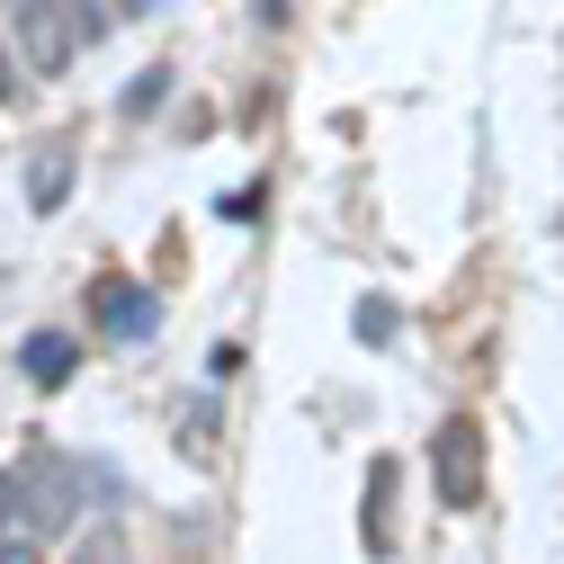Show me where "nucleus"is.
Masks as SVG:
<instances>
[{
    "label": "nucleus",
    "mask_w": 564,
    "mask_h": 564,
    "mask_svg": "<svg viewBox=\"0 0 564 564\" xmlns=\"http://www.w3.org/2000/svg\"><path fill=\"white\" fill-rule=\"evenodd\" d=\"M10 10H19V0H10Z\"/></svg>",
    "instance_id": "nucleus-14"
},
{
    "label": "nucleus",
    "mask_w": 564,
    "mask_h": 564,
    "mask_svg": "<svg viewBox=\"0 0 564 564\" xmlns=\"http://www.w3.org/2000/svg\"><path fill=\"white\" fill-rule=\"evenodd\" d=\"M73 36H82L73 10H54V0H19V45H28V73L36 82H54L63 63H73Z\"/></svg>",
    "instance_id": "nucleus-2"
},
{
    "label": "nucleus",
    "mask_w": 564,
    "mask_h": 564,
    "mask_svg": "<svg viewBox=\"0 0 564 564\" xmlns=\"http://www.w3.org/2000/svg\"><path fill=\"white\" fill-rule=\"evenodd\" d=\"M349 332H359V340H368V349H386V340H394V332H403V314H394V305H386V296H359V323H349Z\"/></svg>",
    "instance_id": "nucleus-8"
},
{
    "label": "nucleus",
    "mask_w": 564,
    "mask_h": 564,
    "mask_svg": "<svg viewBox=\"0 0 564 564\" xmlns=\"http://www.w3.org/2000/svg\"><path fill=\"white\" fill-rule=\"evenodd\" d=\"M484 440H475V421H448V431H440V492H448V502L466 511L475 502V492H484Z\"/></svg>",
    "instance_id": "nucleus-4"
},
{
    "label": "nucleus",
    "mask_w": 564,
    "mask_h": 564,
    "mask_svg": "<svg viewBox=\"0 0 564 564\" xmlns=\"http://www.w3.org/2000/svg\"><path fill=\"white\" fill-rule=\"evenodd\" d=\"M359 546H368V555H386V546H394V466H377V475H368V502H359Z\"/></svg>",
    "instance_id": "nucleus-6"
},
{
    "label": "nucleus",
    "mask_w": 564,
    "mask_h": 564,
    "mask_svg": "<svg viewBox=\"0 0 564 564\" xmlns=\"http://www.w3.org/2000/svg\"><path fill=\"white\" fill-rule=\"evenodd\" d=\"M19 359H28V377H36L45 394H54V386H73V368H82V349L63 340V332H36V340L19 349Z\"/></svg>",
    "instance_id": "nucleus-7"
},
{
    "label": "nucleus",
    "mask_w": 564,
    "mask_h": 564,
    "mask_svg": "<svg viewBox=\"0 0 564 564\" xmlns=\"http://www.w3.org/2000/svg\"><path fill=\"white\" fill-rule=\"evenodd\" d=\"M73 502H82V484H73V466H63V457H45V466H28V484H19V529L28 538H63V529H73Z\"/></svg>",
    "instance_id": "nucleus-1"
},
{
    "label": "nucleus",
    "mask_w": 564,
    "mask_h": 564,
    "mask_svg": "<svg viewBox=\"0 0 564 564\" xmlns=\"http://www.w3.org/2000/svg\"><path fill=\"white\" fill-rule=\"evenodd\" d=\"M90 305H99V332L126 340V349H134V340H153V323H162V296L144 288V278H99V296H90Z\"/></svg>",
    "instance_id": "nucleus-3"
},
{
    "label": "nucleus",
    "mask_w": 564,
    "mask_h": 564,
    "mask_svg": "<svg viewBox=\"0 0 564 564\" xmlns=\"http://www.w3.org/2000/svg\"><path fill=\"white\" fill-rule=\"evenodd\" d=\"M251 10H260V19H269V28H278V19H288V0H251Z\"/></svg>",
    "instance_id": "nucleus-11"
},
{
    "label": "nucleus",
    "mask_w": 564,
    "mask_h": 564,
    "mask_svg": "<svg viewBox=\"0 0 564 564\" xmlns=\"http://www.w3.org/2000/svg\"><path fill=\"white\" fill-rule=\"evenodd\" d=\"M63 197H73V144H45V153L28 162V206H36V216H54Z\"/></svg>",
    "instance_id": "nucleus-5"
},
{
    "label": "nucleus",
    "mask_w": 564,
    "mask_h": 564,
    "mask_svg": "<svg viewBox=\"0 0 564 564\" xmlns=\"http://www.w3.org/2000/svg\"><path fill=\"white\" fill-rule=\"evenodd\" d=\"M82 28H108V0H82V10H73Z\"/></svg>",
    "instance_id": "nucleus-10"
},
{
    "label": "nucleus",
    "mask_w": 564,
    "mask_h": 564,
    "mask_svg": "<svg viewBox=\"0 0 564 564\" xmlns=\"http://www.w3.org/2000/svg\"><path fill=\"white\" fill-rule=\"evenodd\" d=\"M0 99H10V54H0Z\"/></svg>",
    "instance_id": "nucleus-13"
},
{
    "label": "nucleus",
    "mask_w": 564,
    "mask_h": 564,
    "mask_svg": "<svg viewBox=\"0 0 564 564\" xmlns=\"http://www.w3.org/2000/svg\"><path fill=\"white\" fill-rule=\"evenodd\" d=\"M10 502H19V484H10V475H0V520H10Z\"/></svg>",
    "instance_id": "nucleus-12"
},
{
    "label": "nucleus",
    "mask_w": 564,
    "mask_h": 564,
    "mask_svg": "<svg viewBox=\"0 0 564 564\" xmlns=\"http://www.w3.org/2000/svg\"><path fill=\"white\" fill-rule=\"evenodd\" d=\"M162 90H171V63H153V73H134L117 108H126V117H153V99H162Z\"/></svg>",
    "instance_id": "nucleus-9"
}]
</instances>
